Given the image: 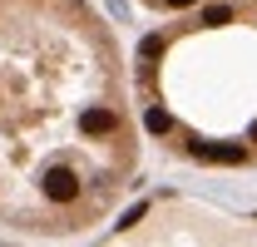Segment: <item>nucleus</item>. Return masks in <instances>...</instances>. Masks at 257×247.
<instances>
[{"instance_id": "nucleus-1", "label": "nucleus", "mask_w": 257, "mask_h": 247, "mask_svg": "<svg viewBox=\"0 0 257 247\" xmlns=\"http://www.w3.org/2000/svg\"><path fill=\"white\" fill-rule=\"evenodd\" d=\"M139 109L89 0H0V227L79 237L139 178Z\"/></svg>"}, {"instance_id": "nucleus-2", "label": "nucleus", "mask_w": 257, "mask_h": 247, "mask_svg": "<svg viewBox=\"0 0 257 247\" xmlns=\"http://www.w3.org/2000/svg\"><path fill=\"white\" fill-rule=\"evenodd\" d=\"M139 124L203 168H257V0H198L128 64Z\"/></svg>"}, {"instance_id": "nucleus-3", "label": "nucleus", "mask_w": 257, "mask_h": 247, "mask_svg": "<svg viewBox=\"0 0 257 247\" xmlns=\"http://www.w3.org/2000/svg\"><path fill=\"white\" fill-rule=\"evenodd\" d=\"M99 247H257V208L232 213L223 203L168 193V198H149Z\"/></svg>"}]
</instances>
